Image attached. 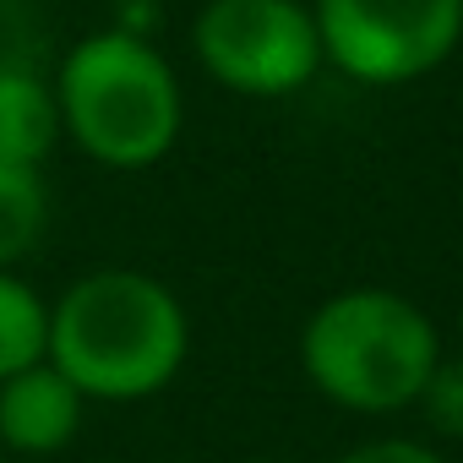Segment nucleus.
<instances>
[{"mask_svg": "<svg viewBox=\"0 0 463 463\" xmlns=\"http://www.w3.org/2000/svg\"><path fill=\"white\" fill-rule=\"evenodd\" d=\"M185 354L191 317L153 273L99 268L50 306V365H61L88 403H142L180 376Z\"/></svg>", "mask_w": 463, "mask_h": 463, "instance_id": "obj_1", "label": "nucleus"}, {"mask_svg": "<svg viewBox=\"0 0 463 463\" xmlns=\"http://www.w3.org/2000/svg\"><path fill=\"white\" fill-rule=\"evenodd\" d=\"M441 360L436 322L398 289L354 284L327 295L300 327L306 382L349 414L414 409Z\"/></svg>", "mask_w": 463, "mask_h": 463, "instance_id": "obj_2", "label": "nucleus"}, {"mask_svg": "<svg viewBox=\"0 0 463 463\" xmlns=\"http://www.w3.org/2000/svg\"><path fill=\"white\" fill-rule=\"evenodd\" d=\"M61 131L104 169H153L185 126L175 66L126 28L88 33L55 71Z\"/></svg>", "mask_w": 463, "mask_h": 463, "instance_id": "obj_3", "label": "nucleus"}, {"mask_svg": "<svg viewBox=\"0 0 463 463\" xmlns=\"http://www.w3.org/2000/svg\"><path fill=\"white\" fill-rule=\"evenodd\" d=\"M191 50L241 99H289L327 66L306 0H207L191 23Z\"/></svg>", "mask_w": 463, "mask_h": 463, "instance_id": "obj_4", "label": "nucleus"}, {"mask_svg": "<svg viewBox=\"0 0 463 463\" xmlns=\"http://www.w3.org/2000/svg\"><path fill=\"white\" fill-rule=\"evenodd\" d=\"M322 61L365 88L441 71L463 39V0H311Z\"/></svg>", "mask_w": 463, "mask_h": 463, "instance_id": "obj_5", "label": "nucleus"}, {"mask_svg": "<svg viewBox=\"0 0 463 463\" xmlns=\"http://www.w3.org/2000/svg\"><path fill=\"white\" fill-rule=\"evenodd\" d=\"M82 414H88L82 387L61 365L39 360V365L0 382V452L50 458V452L77 441Z\"/></svg>", "mask_w": 463, "mask_h": 463, "instance_id": "obj_6", "label": "nucleus"}, {"mask_svg": "<svg viewBox=\"0 0 463 463\" xmlns=\"http://www.w3.org/2000/svg\"><path fill=\"white\" fill-rule=\"evenodd\" d=\"M55 142H61L55 82H44L28 66H0V158L44 169Z\"/></svg>", "mask_w": 463, "mask_h": 463, "instance_id": "obj_7", "label": "nucleus"}, {"mask_svg": "<svg viewBox=\"0 0 463 463\" xmlns=\"http://www.w3.org/2000/svg\"><path fill=\"white\" fill-rule=\"evenodd\" d=\"M50 229V185L39 164L0 158V268H17L39 251Z\"/></svg>", "mask_w": 463, "mask_h": 463, "instance_id": "obj_8", "label": "nucleus"}, {"mask_svg": "<svg viewBox=\"0 0 463 463\" xmlns=\"http://www.w3.org/2000/svg\"><path fill=\"white\" fill-rule=\"evenodd\" d=\"M39 360H50V306L17 268H0V382Z\"/></svg>", "mask_w": 463, "mask_h": 463, "instance_id": "obj_9", "label": "nucleus"}, {"mask_svg": "<svg viewBox=\"0 0 463 463\" xmlns=\"http://www.w3.org/2000/svg\"><path fill=\"white\" fill-rule=\"evenodd\" d=\"M414 409H425V414H430V425H436L441 436H463V360L441 354Z\"/></svg>", "mask_w": 463, "mask_h": 463, "instance_id": "obj_10", "label": "nucleus"}, {"mask_svg": "<svg viewBox=\"0 0 463 463\" xmlns=\"http://www.w3.org/2000/svg\"><path fill=\"white\" fill-rule=\"evenodd\" d=\"M338 463H441V452L425 441H409V436H376V441L349 447Z\"/></svg>", "mask_w": 463, "mask_h": 463, "instance_id": "obj_11", "label": "nucleus"}, {"mask_svg": "<svg viewBox=\"0 0 463 463\" xmlns=\"http://www.w3.org/2000/svg\"><path fill=\"white\" fill-rule=\"evenodd\" d=\"M246 463H279V458H246Z\"/></svg>", "mask_w": 463, "mask_h": 463, "instance_id": "obj_12", "label": "nucleus"}, {"mask_svg": "<svg viewBox=\"0 0 463 463\" xmlns=\"http://www.w3.org/2000/svg\"><path fill=\"white\" fill-rule=\"evenodd\" d=\"M0 463H6V452H0Z\"/></svg>", "mask_w": 463, "mask_h": 463, "instance_id": "obj_13", "label": "nucleus"}]
</instances>
